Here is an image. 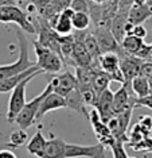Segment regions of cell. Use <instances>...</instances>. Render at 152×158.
Returning a JSON list of instances; mask_svg holds the SVG:
<instances>
[{
  "mask_svg": "<svg viewBox=\"0 0 152 158\" xmlns=\"http://www.w3.org/2000/svg\"><path fill=\"white\" fill-rule=\"evenodd\" d=\"M27 142H28L27 131L23 130V128H19V130H15L11 132L10 141L7 143V146H10L11 149H18V147H22L23 145H26Z\"/></svg>",
  "mask_w": 152,
  "mask_h": 158,
  "instance_id": "28",
  "label": "cell"
},
{
  "mask_svg": "<svg viewBox=\"0 0 152 158\" xmlns=\"http://www.w3.org/2000/svg\"><path fill=\"white\" fill-rule=\"evenodd\" d=\"M92 3H94V4H104V3H106L108 0H90Z\"/></svg>",
  "mask_w": 152,
  "mask_h": 158,
  "instance_id": "45",
  "label": "cell"
},
{
  "mask_svg": "<svg viewBox=\"0 0 152 158\" xmlns=\"http://www.w3.org/2000/svg\"><path fill=\"white\" fill-rule=\"evenodd\" d=\"M128 22V14H121L117 12L114 15V18L112 19V26H110V31L114 35V38L117 39V42L121 45L122 39L126 37L125 34V26Z\"/></svg>",
  "mask_w": 152,
  "mask_h": 158,
  "instance_id": "22",
  "label": "cell"
},
{
  "mask_svg": "<svg viewBox=\"0 0 152 158\" xmlns=\"http://www.w3.org/2000/svg\"><path fill=\"white\" fill-rule=\"evenodd\" d=\"M0 6H16V0H0Z\"/></svg>",
  "mask_w": 152,
  "mask_h": 158,
  "instance_id": "43",
  "label": "cell"
},
{
  "mask_svg": "<svg viewBox=\"0 0 152 158\" xmlns=\"http://www.w3.org/2000/svg\"><path fill=\"white\" fill-rule=\"evenodd\" d=\"M129 158H136V157H129Z\"/></svg>",
  "mask_w": 152,
  "mask_h": 158,
  "instance_id": "49",
  "label": "cell"
},
{
  "mask_svg": "<svg viewBox=\"0 0 152 158\" xmlns=\"http://www.w3.org/2000/svg\"><path fill=\"white\" fill-rule=\"evenodd\" d=\"M148 4H150V6L152 7V0H148Z\"/></svg>",
  "mask_w": 152,
  "mask_h": 158,
  "instance_id": "48",
  "label": "cell"
},
{
  "mask_svg": "<svg viewBox=\"0 0 152 158\" xmlns=\"http://www.w3.org/2000/svg\"><path fill=\"white\" fill-rule=\"evenodd\" d=\"M132 111L133 108H128L126 111H124L122 114H118V115H114L112 116L109 120H108V127L112 132V135L114 136L116 139L118 141H122L125 143L129 142V138H128V127H129V123H131V118H132Z\"/></svg>",
  "mask_w": 152,
  "mask_h": 158,
  "instance_id": "6",
  "label": "cell"
},
{
  "mask_svg": "<svg viewBox=\"0 0 152 158\" xmlns=\"http://www.w3.org/2000/svg\"><path fill=\"white\" fill-rule=\"evenodd\" d=\"M50 84L53 85L54 92H57L58 95L63 96V98L69 92H71L74 88L78 87L77 77L70 72H65V73L53 76V78L50 80Z\"/></svg>",
  "mask_w": 152,
  "mask_h": 158,
  "instance_id": "10",
  "label": "cell"
},
{
  "mask_svg": "<svg viewBox=\"0 0 152 158\" xmlns=\"http://www.w3.org/2000/svg\"><path fill=\"white\" fill-rule=\"evenodd\" d=\"M113 96H114V93L112 92L109 88L105 89L104 92H101L100 95L97 96V102H96L94 108L100 112L101 119H102L105 123H108V120H109L112 116H114V114H113Z\"/></svg>",
  "mask_w": 152,
  "mask_h": 158,
  "instance_id": "14",
  "label": "cell"
},
{
  "mask_svg": "<svg viewBox=\"0 0 152 158\" xmlns=\"http://www.w3.org/2000/svg\"><path fill=\"white\" fill-rule=\"evenodd\" d=\"M137 107H146V108L152 110V93L144 98H135V108Z\"/></svg>",
  "mask_w": 152,
  "mask_h": 158,
  "instance_id": "35",
  "label": "cell"
},
{
  "mask_svg": "<svg viewBox=\"0 0 152 158\" xmlns=\"http://www.w3.org/2000/svg\"><path fill=\"white\" fill-rule=\"evenodd\" d=\"M53 91H54L53 85L49 82V84L46 85V88L43 89L42 93H39L38 96H35L32 100H30V102H27L24 104L23 110H22L19 115L16 116L15 123L19 126L20 128H23V130H27L28 127H31V126L37 122V116H38L42 102L45 100L46 96H47L49 93H51Z\"/></svg>",
  "mask_w": 152,
  "mask_h": 158,
  "instance_id": "2",
  "label": "cell"
},
{
  "mask_svg": "<svg viewBox=\"0 0 152 158\" xmlns=\"http://www.w3.org/2000/svg\"><path fill=\"white\" fill-rule=\"evenodd\" d=\"M38 70H42V69H41V68H39L38 65H35V66H32L31 69L23 72V73H19V74H16V76L8 77V78H6V80L0 81V93L11 92L14 88L16 87L18 84H20V82L23 81L24 78H27L28 76H30V74L35 73V72H38Z\"/></svg>",
  "mask_w": 152,
  "mask_h": 158,
  "instance_id": "21",
  "label": "cell"
},
{
  "mask_svg": "<svg viewBox=\"0 0 152 158\" xmlns=\"http://www.w3.org/2000/svg\"><path fill=\"white\" fill-rule=\"evenodd\" d=\"M43 72L42 70H38L35 72V73L30 74L27 78H24L23 81L20 82V84H18L15 88L12 89V92H11V98L8 100V110H7V122L8 123H15V119L16 116L19 115V112L22 110H23L24 104H26V88L28 85V82H30L32 78H35L39 74H42Z\"/></svg>",
  "mask_w": 152,
  "mask_h": 158,
  "instance_id": "4",
  "label": "cell"
},
{
  "mask_svg": "<svg viewBox=\"0 0 152 158\" xmlns=\"http://www.w3.org/2000/svg\"><path fill=\"white\" fill-rule=\"evenodd\" d=\"M70 8L74 12H88L89 14V3L88 0H73Z\"/></svg>",
  "mask_w": 152,
  "mask_h": 158,
  "instance_id": "34",
  "label": "cell"
},
{
  "mask_svg": "<svg viewBox=\"0 0 152 158\" xmlns=\"http://www.w3.org/2000/svg\"><path fill=\"white\" fill-rule=\"evenodd\" d=\"M148 0H133V4H147Z\"/></svg>",
  "mask_w": 152,
  "mask_h": 158,
  "instance_id": "44",
  "label": "cell"
},
{
  "mask_svg": "<svg viewBox=\"0 0 152 158\" xmlns=\"http://www.w3.org/2000/svg\"><path fill=\"white\" fill-rule=\"evenodd\" d=\"M16 38L19 41V57L15 62L12 64H7V65H0V81L6 80L8 77L16 76L19 73H23L28 69H31L32 66L37 65V62L30 60L28 57V44H27V39L23 35L22 30L16 31Z\"/></svg>",
  "mask_w": 152,
  "mask_h": 158,
  "instance_id": "1",
  "label": "cell"
},
{
  "mask_svg": "<svg viewBox=\"0 0 152 158\" xmlns=\"http://www.w3.org/2000/svg\"><path fill=\"white\" fill-rule=\"evenodd\" d=\"M143 45L144 39L136 37V35H126L121 42V49L122 52L128 53V54H136Z\"/></svg>",
  "mask_w": 152,
  "mask_h": 158,
  "instance_id": "25",
  "label": "cell"
},
{
  "mask_svg": "<svg viewBox=\"0 0 152 158\" xmlns=\"http://www.w3.org/2000/svg\"><path fill=\"white\" fill-rule=\"evenodd\" d=\"M46 143H47V139L42 134V124H39L37 132H35V134L32 135V138L27 142V152L38 158H42Z\"/></svg>",
  "mask_w": 152,
  "mask_h": 158,
  "instance_id": "19",
  "label": "cell"
},
{
  "mask_svg": "<svg viewBox=\"0 0 152 158\" xmlns=\"http://www.w3.org/2000/svg\"><path fill=\"white\" fill-rule=\"evenodd\" d=\"M125 54L126 56L118 54L120 56V69L125 77V81L131 82L136 76H139L140 66H142V64H143L142 62L143 60L137 58V57L133 54H128V53H125Z\"/></svg>",
  "mask_w": 152,
  "mask_h": 158,
  "instance_id": "13",
  "label": "cell"
},
{
  "mask_svg": "<svg viewBox=\"0 0 152 158\" xmlns=\"http://www.w3.org/2000/svg\"><path fill=\"white\" fill-rule=\"evenodd\" d=\"M73 15H74V11L70 7H67V8L62 10L58 14V16L54 18L50 22L51 27L58 35H70L73 33L74 27H73V20H71Z\"/></svg>",
  "mask_w": 152,
  "mask_h": 158,
  "instance_id": "12",
  "label": "cell"
},
{
  "mask_svg": "<svg viewBox=\"0 0 152 158\" xmlns=\"http://www.w3.org/2000/svg\"><path fill=\"white\" fill-rule=\"evenodd\" d=\"M131 87L132 91L135 93L136 98H144V96L150 95L151 93V88H150V81L147 77L144 76H136L133 80L131 81Z\"/></svg>",
  "mask_w": 152,
  "mask_h": 158,
  "instance_id": "24",
  "label": "cell"
},
{
  "mask_svg": "<svg viewBox=\"0 0 152 158\" xmlns=\"http://www.w3.org/2000/svg\"><path fill=\"white\" fill-rule=\"evenodd\" d=\"M106 146L98 142L97 145H74L67 143L66 145V158H105Z\"/></svg>",
  "mask_w": 152,
  "mask_h": 158,
  "instance_id": "7",
  "label": "cell"
},
{
  "mask_svg": "<svg viewBox=\"0 0 152 158\" xmlns=\"http://www.w3.org/2000/svg\"><path fill=\"white\" fill-rule=\"evenodd\" d=\"M54 2H55L57 4H59L65 10V8H67V7H70V4H71V2H73V0H54Z\"/></svg>",
  "mask_w": 152,
  "mask_h": 158,
  "instance_id": "42",
  "label": "cell"
},
{
  "mask_svg": "<svg viewBox=\"0 0 152 158\" xmlns=\"http://www.w3.org/2000/svg\"><path fill=\"white\" fill-rule=\"evenodd\" d=\"M0 22L15 23L24 33L35 34V28L28 18V14L18 6H0Z\"/></svg>",
  "mask_w": 152,
  "mask_h": 158,
  "instance_id": "5",
  "label": "cell"
},
{
  "mask_svg": "<svg viewBox=\"0 0 152 158\" xmlns=\"http://www.w3.org/2000/svg\"><path fill=\"white\" fill-rule=\"evenodd\" d=\"M151 135V131H148L147 128H144L142 124L136 123L133 127L129 130L128 132V138H129V142L128 143H136V142H140L143 139L148 138Z\"/></svg>",
  "mask_w": 152,
  "mask_h": 158,
  "instance_id": "29",
  "label": "cell"
},
{
  "mask_svg": "<svg viewBox=\"0 0 152 158\" xmlns=\"http://www.w3.org/2000/svg\"><path fill=\"white\" fill-rule=\"evenodd\" d=\"M146 26H147V28H151V30H152V16L146 22Z\"/></svg>",
  "mask_w": 152,
  "mask_h": 158,
  "instance_id": "46",
  "label": "cell"
},
{
  "mask_svg": "<svg viewBox=\"0 0 152 158\" xmlns=\"http://www.w3.org/2000/svg\"><path fill=\"white\" fill-rule=\"evenodd\" d=\"M133 56H136L137 58H140V60H147V58H150V57L152 56V46L144 44L142 48H140L139 52H137L136 54H133Z\"/></svg>",
  "mask_w": 152,
  "mask_h": 158,
  "instance_id": "36",
  "label": "cell"
},
{
  "mask_svg": "<svg viewBox=\"0 0 152 158\" xmlns=\"http://www.w3.org/2000/svg\"><path fill=\"white\" fill-rule=\"evenodd\" d=\"M148 81H150V88H151V93H152V76L148 77Z\"/></svg>",
  "mask_w": 152,
  "mask_h": 158,
  "instance_id": "47",
  "label": "cell"
},
{
  "mask_svg": "<svg viewBox=\"0 0 152 158\" xmlns=\"http://www.w3.org/2000/svg\"><path fill=\"white\" fill-rule=\"evenodd\" d=\"M73 27L75 31H85L90 26V15L88 12H74L73 15Z\"/></svg>",
  "mask_w": 152,
  "mask_h": 158,
  "instance_id": "30",
  "label": "cell"
},
{
  "mask_svg": "<svg viewBox=\"0 0 152 158\" xmlns=\"http://www.w3.org/2000/svg\"><path fill=\"white\" fill-rule=\"evenodd\" d=\"M88 118H89V122H90V124H92L93 131H94L97 139L106 147H110L112 143L116 141V138L112 135L108 124L101 119L100 112L94 108V107L88 112Z\"/></svg>",
  "mask_w": 152,
  "mask_h": 158,
  "instance_id": "8",
  "label": "cell"
},
{
  "mask_svg": "<svg viewBox=\"0 0 152 158\" xmlns=\"http://www.w3.org/2000/svg\"><path fill=\"white\" fill-rule=\"evenodd\" d=\"M66 145L67 143L63 139L51 134V138L47 139L42 158H66Z\"/></svg>",
  "mask_w": 152,
  "mask_h": 158,
  "instance_id": "16",
  "label": "cell"
},
{
  "mask_svg": "<svg viewBox=\"0 0 152 158\" xmlns=\"http://www.w3.org/2000/svg\"><path fill=\"white\" fill-rule=\"evenodd\" d=\"M140 76H144V77H150L152 76V62H144L140 66Z\"/></svg>",
  "mask_w": 152,
  "mask_h": 158,
  "instance_id": "39",
  "label": "cell"
},
{
  "mask_svg": "<svg viewBox=\"0 0 152 158\" xmlns=\"http://www.w3.org/2000/svg\"><path fill=\"white\" fill-rule=\"evenodd\" d=\"M50 2H53V0H31V3H34L35 7H37L38 10H41L42 7H45L46 4H49Z\"/></svg>",
  "mask_w": 152,
  "mask_h": 158,
  "instance_id": "41",
  "label": "cell"
},
{
  "mask_svg": "<svg viewBox=\"0 0 152 158\" xmlns=\"http://www.w3.org/2000/svg\"><path fill=\"white\" fill-rule=\"evenodd\" d=\"M61 108H66V100H65L63 96L58 95L57 92L53 91L51 93H49L45 98V100L42 102L38 116H37V122H41L42 118L45 116L46 114L51 112V111H55V110H61Z\"/></svg>",
  "mask_w": 152,
  "mask_h": 158,
  "instance_id": "15",
  "label": "cell"
},
{
  "mask_svg": "<svg viewBox=\"0 0 152 158\" xmlns=\"http://www.w3.org/2000/svg\"><path fill=\"white\" fill-rule=\"evenodd\" d=\"M93 34H94L97 42H98L102 54H105V53H120L121 45L118 44L117 39L114 38V35L112 34L110 28L98 24Z\"/></svg>",
  "mask_w": 152,
  "mask_h": 158,
  "instance_id": "9",
  "label": "cell"
},
{
  "mask_svg": "<svg viewBox=\"0 0 152 158\" xmlns=\"http://www.w3.org/2000/svg\"><path fill=\"white\" fill-rule=\"evenodd\" d=\"M84 37V35H82ZM82 37H77L75 38V44H74V49L71 53V62L73 66H84V68H94L97 65V62L94 61L92 56L89 54V52L86 50L84 42H82Z\"/></svg>",
  "mask_w": 152,
  "mask_h": 158,
  "instance_id": "11",
  "label": "cell"
},
{
  "mask_svg": "<svg viewBox=\"0 0 152 158\" xmlns=\"http://www.w3.org/2000/svg\"><path fill=\"white\" fill-rule=\"evenodd\" d=\"M0 158H18L16 154L10 149H2L0 150Z\"/></svg>",
  "mask_w": 152,
  "mask_h": 158,
  "instance_id": "40",
  "label": "cell"
},
{
  "mask_svg": "<svg viewBox=\"0 0 152 158\" xmlns=\"http://www.w3.org/2000/svg\"><path fill=\"white\" fill-rule=\"evenodd\" d=\"M137 123L142 124L144 128H147L148 131L152 132V116H150V115H142V116H139V122Z\"/></svg>",
  "mask_w": 152,
  "mask_h": 158,
  "instance_id": "38",
  "label": "cell"
},
{
  "mask_svg": "<svg viewBox=\"0 0 152 158\" xmlns=\"http://www.w3.org/2000/svg\"><path fill=\"white\" fill-rule=\"evenodd\" d=\"M96 69V68H94ZM112 81V77L109 73L101 70L100 68L96 70V76H94V81H93V88L97 92V95H100L101 92H104L105 89L109 88V84Z\"/></svg>",
  "mask_w": 152,
  "mask_h": 158,
  "instance_id": "26",
  "label": "cell"
},
{
  "mask_svg": "<svg viewBox=\"0 0 152 158\" xmlns=\"http://www.w3.org/2000/svg\"><path fill=\"white\" fill-rule=\"evenodd\" d=\"M34 50L35 56H37V65L41 68L43 73L57 74L66 65L59 54H57L51 49L41 45L38 41L34 42Z\"/></svg>",
  "mask_w": 152,
  "mask_h": 158,
  "instance_id": "3",
  "label": "cell"
},
{
  "mask_svg": "<svg viewBox=\"0 0 152 158\" xmlns=\"http://www.w3.org/2000/svg\"><path fill=\"white\" fill-rule=\"evenodd\" d=\"M131 35H136V37L144 39L148 35V30L146 26H143V24H135L133 26V30H132V34Z\"/></svg>",
  "mask_w": 152,
  "mask_h": 158,
  "instance_id": "37",
  "label": "cell"
},
{
  "mask_svg": "<svg viewBox=\"0 0 152 158\" xmlns=\"http://www.w3.org/2000/svg\"><path fill=\"white\" fill-rule=\"evenodd\" d=\"M129 147L137 150V152H152V138L151 135L148 138L143 139L140 142H136V143H128Z\"/></svg>",
  "mask_w": 152,
  "mask_h": 158,
  "instance_id": "33",
  "label": "cell"
},
{
  "mask_svg": "<svg viewBox=\"0 0 152 158\" xmlns=\"http://www.w3.org/2000/svg\"><path fill=\"white\" fill-rule=\"evenodd\" d=\"M94 76H96V69H94V68L75 66V77H77L79 89L93 88Z\"/></svg>",
  "mask_w": 152,
  "mask_h": 158,
  "instance_id": "23",
  "label": "cell"
},
{
  "mask_svg": "<svg viewBox=\"0 0 152 158\" xmlns=\"http://www.w3.org/2000/svg\"><path fill=\"white\" fill-rule=\"evenodd\" d=\"M65 100H66V108H70L75 111V112H79L85 116H88V111H86V104L85 100L82 98V92L79 87L74 88L71 92H69L66 96H65Z\"/></svg>",
  "mask_w": 152,
  "mask_h": 158,
  "instance_id": "17",
  "label": "cell"
},
{
  "mask_svg": "<svg viewBox=\"0 0 152 158\" xmlns=\"http://www.w3.org/2000/svg\"><path fill=\"white\" fill-rule=\"evenodd\" d=\"M124 145H125V142L118 141V139H116V141L112 143L109 149L112 150L113 158H129V156L125 152V146Z\"/></svg>",
  "mask_w": 152,
  "mask_h": 158,
  "instance_id": "31",
  "label": "cell"
},
{
  "mask_svg": "<svg viewBox=\"0 0 152 158\" xmlns=\"http://www.w3.org/2000/svg\"><path fill=\"white\" fill-rule=\"evenodd\" d=\"M97 64L100 65L101 70L106 72L112 76L120 70V56L117 53H105L100 56Z\"/></svg>",
  "mask_w": 152,
  "mask_h": 158,
  "instance_id": "20",
  "label": "cell"
},
{
  "mask_svg": "<svg viewBox=\"0 0 152 158\" xmlns=\"http://www.w3.org/2000/svg\"><path fill=\"white\" fill-rule=\"evenodd\" d=\"M82 42H84L86 50L89 52V54L94 58V61L97 62L100 58V56L102 54L101 53V49H100V45L98 42H97V39L94 37V34L93 33H89V34H84V37H82Z\"/></svg>",
  "mask_w": 152,
  "mask_h": 158,
  "instance_id": "27",
  "label": "cell"
},
{
  "mask_svg": "<svg viewBox=\"0 0 152 158\" xmlns=\"http://www.w3.org/2000/svg\"><path fill=\"white\" fill-rule=\"evenodd\" d=\"M152 16V7L148 4H133L129 10L128 20L133 24H143Z\"/></svg>",
  "mask_w": 152,
  "mask_h": 158,
  "instance_id": "18",
  "label": "cell"
},
{
  "mask_svg": "<svg viewBox=\"0 0 152 158\" xmlns=\"http://www.w3.org/2000/svg\"><path fill=\"white\" fill-rule=\"evenodd\" d=\"M81 92H82V98H84L86 106L94 107L97 102V96H98L97 92L94 91V88H85V89H81Z\"/></svg>",
  "mask_w": 152,
  "mask_h": 158,
  "instance_id": "32",
  "label": "cell"
}]
</instances>
